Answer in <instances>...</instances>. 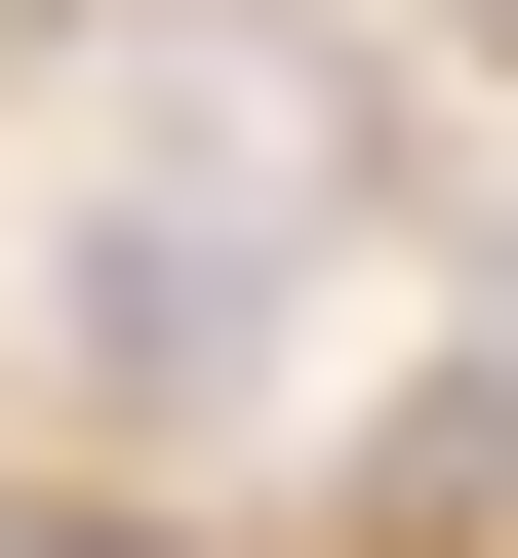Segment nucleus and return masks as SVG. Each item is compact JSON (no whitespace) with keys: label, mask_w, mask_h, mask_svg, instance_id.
I'll use <instances>...</instances> for the list:
<instances>
[{"label":"nucleus","mask_w":518,"mask_h":558,"mask_svg":"<svg viewBox=\"0 0 518 558\" xmlns=\"http://www.w3.org/2000/svg\"><path fill=\"white\" fill-rule=\"evenodd\" d=\"M479 319H518V240H479Z\"/></svg>","instance_id":"nucleus-2"},{"label":"nucleus","mask_w":518,"mask_h":558,"mask_svg":"<svg viewBox=\"0 0 518 558\" xmlns=\"http://www.w3.org/2000/svg\"><path fill=\"white\" fill-rule=\"evenodd\" d=\"M279 279H320V199H200V160H160V199L81 240V360H120V399H240V360H279Z\"/></svg>","instance_id":"nucleus-1"}]
</instances>
